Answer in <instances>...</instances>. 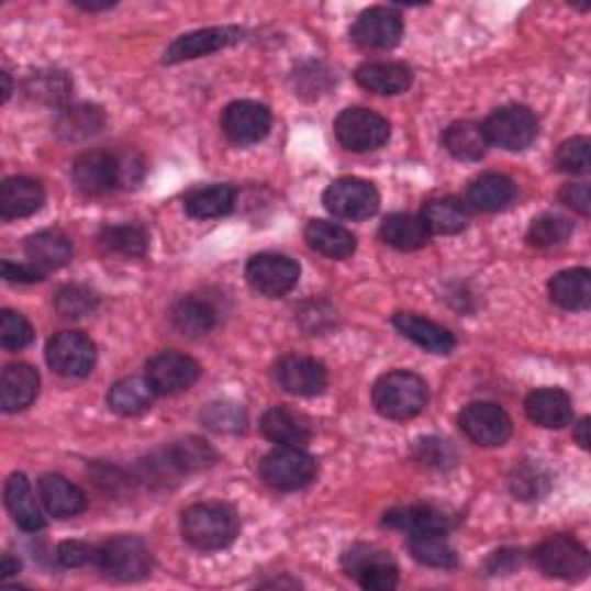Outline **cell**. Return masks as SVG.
<instances>
[{
	"label": "cell",
	"mask_w": 591,
	"mask_h": 591,
	"mask_svg": "<svg viewBox=\"0 0 591 591\" xmlns=\"http://www.w3.org/2000/svg\"><path fill=\"white\" fill-rule=\"evenodd\" d=\"M19 568H21L19 559H14L12 555H3V559H0V578L16 576Z\"/></svg>",
	"instance_id": "11a10c76"
},
{
	"label": "cell",
	"mask_w": 591,
	"mask_h": 591,
	"mask_svg": "<svg viewBox=\"0 0 591 591\" xmlns=\"http://www.w3.org/2000/svg\"><path fill=\"white\" fill-rule=\"evenodd\" d=\"M393 326L402 337L412 339L414 345H419L425 352L450 354L453 349H456V337H453V333L448 328L430 322V320H423V316H419V314L400 312L393 316Z\"/></svg>",
	"instance_id": "603a6c76"
},
{
	"label": "cell",
	"mask_w": 591,
	"mask_h": 591,
	"mask_svg": "<svg viewBox=\"0 0 591 591\" xmlns=\"http://www.w3.org/2000/svg\"><path fill=\"white\" fill-rule=\"evenodd\" d=\"M5 506L12 520L24 532H40L44 527L42 511L35 502L31 483L24 473H12L5 483Z\"/></svg>",
	"instance_id": "4316f807"
},
{
	"label": "cell",
	"mask_w": 591,
	"mask_h": 591,
	"mask_svg": "<svg viewBox=\"0 0 591 591\" xmlns=\"http://www.w3.org/2000/svg\"><path fill=\"white\" fill-rule=\"evenodd\" d=\"M442 144L453 157H456V160H462V163L481 160L490 146L486 140L483 125L471 123V121H458L448 125L442 136Z\"/></svg>",
	"instance_id": "836d02e7"
},
{
	"label": "cell",
	"mask_w": 591,
	"mask_h": 591,
	"mask_svg": "<svg viewBox=\"0 0 591 591\" xmlns=\"http://www.w3.org/2000/svg\"><path fill=\"white\" fill-rule=\"evenodd\" d=\"M517 566H520V553L517 550H499L488 559V571L492 576L513 573Z\"/></svg>",
	"instance_id": "db71d44e"
},
{
	"label": "cell",
	"mask_w": 591,
	"mask_h": 591,
	"mask_svg": "<svg viewBox=\"0 0 591 591\" xmlns=\"http://www.w3.org/2000/svg\"><path fill=\"white\" fill-rule=\"evenodd\" d=\"M460 430L479 446H504L513 432L509 414L499 404L473 402L462 409Z\"/></svg>",
	"instance_id": "4fadbf2b"
},
{
	"label": "cell",
	"mask_w": 591,
	"mask_h": 591,
	"mask_svg": "<svg viewBox=\"0 0 591 591\" xmlns=\"http://www.w3.org/2000/svg\"><path fill=\"white\" fill-rule=\"evenodd\" d=\"M243 31L236 26H215V29H203L194 31L188 35H180L169 44V49L165 52V63H183L201 56H211L215 52H222L226 47H234L243 40Z\"/></svg>",
	"instance_id": "e0dca14e"
},
{
	"label": "cell",
	"mask_w": 591,
	"mask_h": 591,
	"mask_svg": "<svg viewBox=\"0 0 591 591\" xmlns=\"http://www.w3.org/2000/svg\"><path fill=\"white\" fill-rule=\"evenodd\" d=\"M573 437H576V442H578L582 448H589V419H582V421L576 425Z\"/></svg>",
	"instance_id": "9f6ffc18"
},
{
	"label": "cell",
	"mask_w": 591,
	"mask_h": 591,
	"mask_svg": "<svg viewBox=\"0 0 591 591\" xmlns=\"http://www.w3.org/2000/svg\"><path fill=\"white\" fill-rule=\"evenodd\" d=\"M0 79H3V102H8L10 96H12V81H10V75L3 73V75H0Z\"/></svg>",
	"instance_id": "680465c9"
},
{
	"label": "cell",
	"mask_w": 591,
	"mask_h": 591,
	"mask_svg": "<svg viewBox=\"0 0 591 591\" xmlns=\"http://www.w3.org/2000/svg\"><path fill=\"white\" fill-rule=\"evenodd\" d=\"M203 425H209L211 430L218 432H238L245 427L247 416L243 412V406L234 402H213L201 412Z\"/></svg>",
	"instance_id": "7dc6e473"
},
{
	"label": "cell",
	"mask_w": 591,
	"mask_h": 591,
	"mask_svg": "<svg viewBox=\"0 0 591 591\" xmlns=\"http://www.w3.org/2000/svg\"><path fill=\"white\" fill-rule=\"evenodd\" d=\"M509 486L520 502H538V499L548 494L550 490V476L545 473L543 467L525 462L513 469Z\"/></svg>",
	"instance_id": "b9f144b4"
},
{
	"label": "cell",
	"mask_w": 591,
	"mask_h": 591,
	"mask_svg": "<svg viewBox=\"0 0 591 591\" xmlns=\"http://www.w3.org/2000/svg\"><path fill=\"white\" fill-rule=\"evenodd\" d=\"M324 207L339 220H368L379 209V192L363 178H339L326 188Z\"/></svg>",
	"instance_id": "30bf717a"
},
{
	"label": "cell",
	"mask_w": 591,
	"mask_h": 591,
	"mask_svg": "<svg viewBox=\"0 0 591 591\" xmlns=\"http://www.w3.org/2000/svg\"><path fill=\"white\" fill-rule=\"evenodd\" d=\"M107 119L104 111L93 104H77V107H67L58 113L56 121V134L63 142H86L90 136H96L104 130Z\"/></svg>",
	"instance_id": "f546056e"
},
{
	"label": "cell",
	"mask_w": 591,
	"mask_h": 591,
	"mask_svg": "<svg viewBox=\"0 0 591 591\" xmlns=\"http://www.w3.org/2000/svg\"><path fill=\"white\" fill-rule=\"evenodd\" d=\"M383 525L404 532V534H448L456 527V520H453L446 511L437 506L427 504H414V506H398L391 509L383 515Z\"/></svg>",
	"instance_id": "d6986e66"
},
{
	"label": "cell",
	"mask_w": 591,
	"mask_h": 591,
	"mask_svg": "<svg viewBox=\"0 0 591 591\" xmlns=\"http://www.w3.org/2000/svg\"><path fill=\"white\" fill-rule=\"evenodd\" d=\"M98 566L102 573L121 582L144 580L153 568V555L148 545L136 536H119L107 540L98 550Z\"/></svg>",
	"instance_id": "277c9868"
},
{
	"label": "cell",
	"mask_w": 591,
	"mask_h": 591,
	"mask_svg": "<svg viewBox=\"0 0 591 591\" xmlns=\"http://www.w3.org/2000/svg\"><path fill=\"white\" fill-rule=\"evenodd\" d=\"M218 460V453L197 437H188L183 442H176L171 448L165 450L163 458V469L176 471V473H188V471H199L207 469Z\"/></svg>",
	"instance_id": "f35d334b"
},
{
	"label": "cell",
	"mask_w": 591,
	"mask_h": 591,
	"mask_svg": "<svg viewBox=\"0 0 591 591\" xmlns=\"http://www.w3.org/2000/svg\"><path fill=\"white\" fill-rule=\"evenodd\" d=\"M356 81L360 88L377 96H400L412 86L414 75L404 63H363L356 70Z\"/></svg>",
	"instance_id": "484cf974"
},
{
	"label": "cell",
	"mask_w": 591,
	"mask_h": 591,
	"mask_svg": "<svg viewBox=\"0 0 591 591\" xmlns=\"http://www.w3.org/2000/svg\"><path fill=\"white\" fill-rule=\"evenodd\" d=\"M412 557L430 568H456L458 555L450 548L444 534H412L406 540Z\"/></svg>",
	"instance_id": "60d3db41"
},
{
	"label": "cell",
	"mask_w": 591,
	"mask_h": 591,
	"mask_svg": "<svg viewBox=\"0 0 591 591\" xmlns=\"http://www.w3.org/2000/svg\"><path fill=\"white\" fill-rule=\"evenodd\" d=\"M56 559L65 568H79L98 559V548L83 540H63L56 550Z\"/></svg>",
	"instance_id": "f907efd6"
},
{
	"label": "cell",
	"mask_w": 591,
	"mask_h": 591,
	"mask_svg": "<svg viewBox=\"0 0 591 591\" xmlns=\"http://www.w3.org/2000/svg\"><path fill=\"white\" fill-rule=\"evenodd\" d=\"M222 130L232 144L255 146L270 132V111L253 100L234 102L222 111Z\"/></svg>",
	"instance_id": "9a60e30c"
},
{
	"label": "cell",
	"mask_w": 591,
	"mask_h": 591,
	"mask_svg": "<svg viewBox=\"0 0 591 591\" xmlns=\"http://www.w3.org/2000/svg\"><path fill=\"white\" fill-rule=\"evenodd\" d=\"M261 432L278 446L305 448L312 439V423L291 406H270L261 416Z\"/></svg>",
	"instance_id": "ffe728a7"
},
{
	"label": "cell",
	"mask_w": 591,
	"mask_h": 591,
	"mask_svg": "<svg viewBox=\"0 0 591 591\" xmlns=\"http://www.w3.org/2000/svg\"><path fill=\"white\" fill-rule=\"evenodd\" d=\"M534 561L540 573L557 580L576 582L587 578L591 559L584 545L571 536H553L534 550Z\"/></svg>",
	"instance_id": "5b68a950"
},
{
	"label": "cell",
	"mask_w": 591,
	"mask_h": 591,
	"mask_svg": "<svg viewBox=\"0 0 591 591\" xmlns=\"http://www.w3.org/2000/svg\"><path fill=\"white\" fill-rule=\"evenodd\" d=\"M525 412L532 423L545 430H559L571 425L573 402L559 389H538L527 395Z\"/></svg>",
	"instance_id": "d4e9b609"
},
{
	"label": "cell",
	"mask_w": 591,
	"mask_h": 591,
	"mask_svg": "<svg viewBox=\"0 0 591 591\" xmlns=\"http://www.w3.org/2000/svg\"><path fill=\"white\" fill-rule=\"evenodd\" d=\"M345 571L368 591H391L398 587V566L389 553L375 545H356L343 559Z\"/></svg>",
	"instance_id": "9c48e42d"
},
{
	"label": "cell",
	"mask_w": 591,
	"mask_h": 591,
	"mask_svg": "<svg viewBox=\"0 0 591 591\" xmlns=\"http://www.w3.org/2000/svg\"><path fill=\"white\" fill-rule=\"evenodd\" d=\"M276 381L282 391L301 398L322 395L328 386V372L320 360L301 354H287L276 363Z\"/></svg>",
	"instance_id": "5bb4252c"
},
{
	"label": "cell",
	"mask_w": 591,
	"mask_h": 591,
	"mask_svg": "<svg viewBox=\"0 0 591 591\" xmlns=\"http://www.w3.org/2000/svg\"><path fill=\"white\" fill-rule=\"evenodd\" d=\"M201 375L199 363L180 352H160L155 354L146 366V379L157 395H176L183 393L197 383Z\"/></svg>",
	"instance_id": "7c38bea8"
},
{
	"label": "cell",
	"mask_w": 591,
	"mask_h": 591,
	"mask_svg": "<svg viewBox=\"0 0 591 591\" xmlns=\"http://www.w3.org/2000/svg\"><path fill=\"white\" fill-rule=\"evenodd\" d=\"M54 308L65 320H79L98 308V296L83 285H65L54 293Z\"/></svg>",
	"instance_id": "7bdbcfd3"
},
{
	"label": "cell",
	"mask_w": 591,
	"mask_h": 591,
	"mask_svg": "<svg viewBox=\"0 0 591 591\" xmlns=\"http://www.w3.org/2000/svg\"><path fill=\"white\" fill-rule=\"evenodd\" d=\"M236 190L232 186L197 188L186 194V213L197 220L222 218L234 211Z\"/></svg>",
	"instance_id": "ab89813d"
},
{
	"label": "cell",
	"mask_w": 591,
	"mask_h": 591,
	"mask_svg": "<svg viewBox=\"0 0 591 591\" xmlns=\"http://www.w3.org/2000/svg\"><path fill=\"white\" fill-rule=\"evenodd\" d=\"M402 16L389 8H370L363 12L352 29V40L360 49H393L402 37Z\"/></svg>",
	"instance_id": "2e32d148"
},
{
	"label": "cell",
	"mask_w": 591,
	"mask_h": 591,
	"mask_svg": "<svg viewBox=\"0 0 591 591\" xmlns=\"http://www.w3.org/2000/svg\"><path fill=\"white\" fill-rule=\"evenodd\" d=\"M261 481L280 492H293L310 486L316 476V460L296 446H278L259 462Z\"/></svg>",
	"instance_id": "3957f363"
},
{
	"label": "cell",
	"mask_w": 591,
	"mask_h": 591,
	"mask_svg": "<svg viewBox=\"0 0 591 591\" xmlns=\"http://www.w3.org/2000/svg\"><path fill=\"white\" fill-rule=\"evenodd\" d=\"M555 167L564 174L587 176L591 171V142L587 136H573L555 153Z\"/></svg>",
	"instance_id": "ee69618b"
},
{
	"label": "cell",
	"mask_w": 591,
	"mask_h": 591,
	"mask_svg": "<svg viewBox=\"0 0 591 591\" xmlns=\"http://www.w3.org/2000/svg\"><path fill=\"white\" fill-rule=\"evenodd\" d=\"M299 276L301 266L285 255L264 253L249 259L245 266L247 285L266 299H280V296L289 293L299 282Z\"/></svg>",
	"instance_id": "8fae6325"
},
{
	"label": "cell",
	"mask_w": 591,
	"mask_h": 591,
	"mask_svg": "<svg viewBox=\"0 0 591 591\" xmlns=\"http://www.w3.org/2000/svg\"><path fill=\"white\" fill-rule=\"evenodd\" d=\"M308 245L328 259H347L356 249V236L335 222L312 220L305 226Z\"/></svg>",
	"instance_id": "83f0119b"
},
{
	"label": "cell",
	"mask_w": 591,
	"mask_h": 591,
	"mask_svg": "<svg viewBox=\"0 0 591 591\" xmlns=\"http://www.w3.org/2000/svg\"><path fill=\"white\" fill-rule=\"evenodd\" d=\"M559 199L561 203H566L568 209L578 211L580 215H589L591 213V192L587 183H568L559 190Z\"/></svg>",
	"instance_id": "816d5d0a"
},
{
	"label": "cell",
	"mask_w": 591,
	"mask_h": 591,
	"mask_svg": "<svg viewBox=\"0 0 591 591\" xmlns=\"http://www.w3.org/2000/svg\"><path fill=\"white\" fill-rule=\"evenodd\" d=\"M70 90V81H67L58 73H40L29 81V93L40 102H63Z\"/></svg>",
	"instance_id": "c3c4849f"
},
{
	"label": "cell",
	"mask_w": 591,
	"mask_h": 591,
	"mask_svg": "<svg viewBox=\"0 0 591 591\" xmlns=\"http://www.w3.org/2000/svg\"><path fill=\"white\" fill-rule=\"evenodd\" d=\"M37 494H40L42 506L47 509L49 515H54L58 520L75 517V515L83 513L88 506V499H86L83 490L58 473L42 476V479L37 481Z\"/></svg>",
	"instance_id": "44dd1931"
},
{
	"label": "cell",
	"mask_w": 591,
	"mask_h": 591,
	"mask_svg": "<svg viewBox=\"0 0 591 591\" xmlns=\"http://www.w3.org/2000/svg\"><path fill=\"white\" fill-rule=\"evenodd\" d=\"M372 404L383 419L409 421L425 409L427 383L423 377L406 370L386 372L375 383Z\"/></svg>",
	"instance_id": "7a4b0ae2"
},
{
	"label": "cell",
	"mask_w": 591,
	"mask_h": 591,
	"mask_svg": "<svg viewBox=\"0 0 591 591\" xmlns=\"http://www.w3.org/2000/svg\"><path fill=\"white\" fill-rule=\"evenodd\" d=\"M218 312L209 301L186 296L174 303L171 308V324L174 328L186 337H201L215 328Z\"/></svg>",
	"instance_id": "d590c367"
},
{
	"label": "cell",
	"mask_w": 591,
	"mask_h": 591,
	"mask_svg": "<svg viewBox=\"0 0 591 591\" xmlns=\"http://www.w3.org/2000/svg\"><path fill=\"white\" fill-rule=\"evenodd\" d=\"M40 391V375L29 363H12L0 377V406L14 414L33 404Z\"/></svg>",
	"instance_id": "7402d4cb"
},
{
	"label": "cell",
	"mask_w": 591,
	"mask_h": 591,
	"mask_svg": "<svg viewBox=\"0 0 591 591\" xmlns=\"http://www.w3.org/2000/svg\"><path fill=\"white\" fill-rule=\"evenodd\" d=\"M155 395L157 393L146 377H127L111 386L107 402L113 414L140 416L150 409Z\"/></svg>",
	"instance_id": "4dcf8cb0"
},
{
	"label": "cell",
	"mask_w": 591,
	"mask_h": 591,
	"mask_svg": "<svg viewBox=\"0 0 591 591\" xmlns=\"http://www.w3.org/2000/svg\"><path fill=\"white\" fill-rule=\"evenodd\" d=\"M77 5L88 10V12H100V10H109L113 8V3H83V0H77Z\"/></svg>",
	"instance_id": "6f0895ef"
},
{
	"label": "cell",
	"mask_w": 591,
	"mask_h": 591,
	"mask_svg": "<svg viewBox=\"0 0 591 591\" xmlns=\"http://www.w3.org/2000/svg\"><path fill=\"white\" fill-rule=\"evenodd\" d=\"M26 255L42 272L56 270L73 259V243L54 230L37 232L26 241Z\"/></svg>",
	"instance_id": "8d00e7d4"
},
{
	"label": "cell",
	"mask_w": 591,
	"mask_h": 591,
	"mask_svg": "<svg viewBox=\"0 0 591 591\" xmlns=\"http://www.w3.org/2000/svg\"><path fill=\"white\" fill-rule=\"evenodd\" d=\"M483 132L488 144L504 150H525L536 140L538 123L527 107L506 104L490 113L483 123Z\"/></svg>",
	"instance_id": "52a82bcc"
},
{
	"label": "cell",
	"mask_w": 591,
	"mask_h": 591,
	"mask_svg": "<svg viewBox=\"0 0 591 591\" xmlns=\"http://www.w3.org/2000/svg\"><path fill=\"white\" fill-rule=\"evenodd\" d=\"M573 234V224L559 215H540L529 224L527 241L534 247H553Z\"/></svg>",
	"instance_id": "f6af8a7d"
},
{
	"label": "cell",
	"mask_w": 591,
	"mask_h": 591,
	"mask_svg": "<svg viewBox=\"0 0 591 591\" xmlns=\"http://www.w3.org/2000/svg\"><path fill=\"white\" fill-rule=\"evenodd\" d=\"M98 245L104 255L136 259L146 255L148 234L140 224H113L104 226L98 238Z\"/></svg>",
	"instance_id": "74e56055"
},
{
	"label": "cell",
	"mask_w": 591,
	"mask_h": 591,
	"mask_svg": "<svg viewBox=\"0 0 591 591\" xmlns=\"http://www.w3.org/2000/svg\"><path fill=\"white\" fill-rule=\"evenodd\" d=\"M44 203V188L33 178L14 176L0 186V218L16 220L37 213Z\"/></svg>",
	"instance_id": "cb8c5ba5"
},
{
	"label": "cell",
	"mask_w": 591,
	"mask_h": 591,
	"mask_svg": "<svg viewBox=\"0 0 591 591\" xmlns=\"http://www.w3.org/2000/svg\"><path fill=\"white\" fill-rule=\"evenodd\" d=\"M335 136L352 153L381 148L391 136V125L377 111L354 107L345 109L335 121Z\"/></svg>",
	"instance_id": "8992f818"
},
{
	"label": "cell",
	"mask_w": 591,
	"mask_h": 591,
	"mask_svg": "<svg viewBox=\"0 0 591 591\" xmlns=\"http://www.w3.org/2000/svg\"><path fill=\"white\" fill-rule=\"evenodd\" d=\"M379 236L386 245H391L402 253H412V249H421L430 241V232L421 218L409 213H393L381 222Z\"/></svg>",
	"instance_id": "e575fe53"
},
{
	"label": "cell",
	"mask_w": 591,
	"mask_h": 591,
	"mask_svg": "<svg viewBox=\"0 0 591 591\" xmlns=\"http://www.w3.org/2000/svg\"><path fill=\"white\" fill-rule=\"evenodd\" d=\"M416 460L423 467L432 469H446L456 462V450L442 439H423L416 444Z\"/></svg>",
	"instance_id": "681fc988"
},
{
	"label": "cell",
	"mask_w": 591,
	"mask_h": 591,
	"mask_svg": "<svg viewBox=\"0 0 591 591\" xmlns=\"http://www.w3.org/2000/svg\"><path fill=\"white\" fill-rule=\"evenodd\" d=\"M33 343V326L24 314L14 310L0 312V345L8 352L24 349Z\"/></svg>",
	"instance_id": "bcb514c9"
},
{
	"label": "cell",
	"mask_w": 591,
	"mask_h": 591,
	"mask_svg": "<svg viewBox=\"0 0 591 591\" xmlns=\"http://www.w3.org/2000/svg\"><path fill=\"white\" fill-rule=\"evenodd\" d=\"M44 272L33 266V264H12V261H3V278L8 282H19V285H31V282H40Z\"/></svg>",
	"instance_id": "f5cc1de1"
},
{
	"label": "cell",
	"mask_w": 591,
	"mask_h": 591,
	"mask_svg": "<svg viewBox=\"0 0 591 591\" xmlns=\"http://www.w3.org/2000/svg\"><path fill=\"white\" fill-rule=\"evenodd\" d=\"M421 220L425 222L430 234L453 236L467 230L469 209L456 197H437L425 201Z\"/></svg>",
	"instance_id": "f1b7e54d"
},
{
	"label": "cell",
	"mask_w": 591,
	"mask_h": 591,
	"mask_svg": "<svg viewBox=\"0 0 591 591\" xmlns=\"http://www.w3.org/2000/svg\"><path fill=\"white\" fill-rule=\"evenodd\" d=\"M180 532L192 548L201 553L222 550L238 534V517L232 506L203 502L190 506L180 517Z\"/></svg>",
	"instance_id": "6da1fadb"
},
{
	"label": "cell",
	"mask_w": 591,
	"mask_h": 591,
	"mask_svg": "<svg viewBox=\"0 0 591 591\" xmlns=\"http://www.w3.org/2000/svg\"><path fill=\"white\" fill-rule=\"evenodd\" d=\"M73 180L86 197H102L119 186V160L102 150H86L73 163Z\"/></svg>",
	"instance_id": "ac0fdd59"
},
{
	"label": "cell",
	"mask_w": 591,
	"mask_h": 591,
	"mask_svg": "<svg viewBox=\"0 0 591 591\" xmlns=\"http://www.w3.org/2000/svg\"><path fill=\"white\" fill-rule=\"evenodd\" d=\"M515 194H517V188L509 176L486 174L481 178H476L469 186L467 199L473 209L494 213V211H504L506 207H511Z\"/></svg>",
	"instance_id": "1f68e13d"
},
{
	"label": "cell",
	"mask_w": 591,
	"mask_h": 591,
	"mask_svg": "<svg viewBox=\"0 0 591 591\" xmlns=\"http://www.w3.org/2000/svg\"><path fill=\"white\" fill-rule=\"evenodd\" d=\"M44 354H47L49 368L56 375L70 377V379L90 375V370L96 368V360H98L93 339L79 331L56 333L47 343Z\"/></svg>",
	"instance_id": "ba28073f"
},
{
	"label": "cell",
	"mask_w": 591,
	"mask_h": 591,
	"mask_svg": "<svg viewBox=\"0 0 591 591\" xmlns=\"http://www.w3.org/2000/svg\"><path fill=\"white\" fill-rule=\"evenodd\" d=\"M550 299L564 310H587L591 305V272L568 268L550 280Z\"/></svg>",
	"instance_id": "d6a6232c"
}]
</instances>
